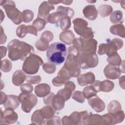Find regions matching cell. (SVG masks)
Wrapping results in <instances>:
<instances>
[{"label":"cell","mask_w":125,"mask_h":125,"mask_svg":"<svg viewBox=\"0 0 125 125\" xmlns=\"http://www.w3.org/2000/svg\"><path fill=\"white\" fill-rule=\"evenodd\" d=\"M54 38V36L53 33L50 31H45L43 32L41 36L40 39L43 40L48 42H50L53 40Z\"/></svg>","instance_id":"7dc6e473"},{"label":"cell","mask_w":125,"mask_h":125,"mask_svg":"<svg viewBox=\"0 0 125 125\" xmlns=\"http://www.w3.org/2000/svg\"><path fill=\"white\" fill-rule=\"evenodd\" d=\"M106 43H101L99 45L98 54L100 55H103L106 53Z\"/></svg>","instance_id":"816d5d0a"},{"label":"cell","mask_w":125,"mask_h":125,"mask_svg":"<svg viewBox=\"0 0 125 125\" xmlns=\"http://www.w3.org/2000/svg\"><path fill=\"white\" fill-rule=\"evenodd\" d=\"M42 68L43 70L48 74L54 73L56 69V65L50 62L44 63L42 65Z\"/></svg>","instance_id":"f6af8a7d"},{"label":"cell","mask_w":125,"mask_h":125,"mask_svg":"<svg viewBox=\"0 0 125 125\" xmlns=\"http://www.w3.org/2000/svg\"><path fill=\"white\" fill-rule=\"evenodd\" d=\"M8 57L12 61L24 60L31 54L34 53L33 47L25 42L14 39L7 44Z\"/></svg>","instance_id":"6da1fadb"},{"label":"cell","mask_w":125,"mask_h":125,"mask_svg":"<svg viewBox=\"0 0 125 125\" xmlns=\"http://www.w3.org/2000/svg\"><path fill=\"white\" fill-rule=\"evenodd\" d=\"M73 46L78 52L95 54L97 51V42L92 39H84L82 37L75 39L73 42Z\"/></svg>","instance_id":"277c9868"},{"label":"cell","mask_w":125,"mask_h":125,"mask_svg":"<svg viewBox=\"0 0 125 125\" xmlns=\"http://www.w3.org/2000/svg\"><path fill=\"white\" fill-rule=\"evenodd\" d=\"M42 80L41 77L39 75L36 76H26V81L30 84H37L41 82Z\"/></svg>","instance_id":"bcb514c9"},{"label":"cell","mask_w":125,"mask_h":125,"mask_svg":"<svg viewBox=\"0 0 125 125\" xmlns=\"http://www.w3.org/2000/svg\"><path fill=\"white\" fill-rule=\"evenodd\" d=\"M0 11H1V21H0V22H1L2 21V20H3V19L4 18L5 16H4V14L3 13L2 10H0Z\"/></svg>","instance_id":"6125c7cd"},{"label":"cell","mask_w":125,"mask_h":125,"mask_svg":"<svg viewBox=\"0 0 125 125\" xmlns=\"http://www.w3.org/2000/svg\"><path fill=\"white\" fill-rule=\"evenodd\" d=\"M119 68L121 70V72L122 73H125V61L123 60L122 61V62L119 66Z\"/></svg>","instance_id":"680465c9"},{"label":"cell","mask_w":125,"mask_h":125,"mask_svg":"<svg viewBox=\"0 0 125 125\" xmlns=\"http://www.w3.org/2000/svg\"><path fill=\"white\" fill-rule=\"evenodd\" d=\"M56 110L51 106L46 105L40 109V112L44 119L46 120L52 118L56 113Z\"/></svg>","instance_id":"4316f807"},{"label":"cell","mask_w":125,"mask_h":125,"mask_svg":"<svg viewBox=\"0 0 125 125\" xmlns=\"http://www.w3.org/2000/svg\"><path fill=\"white\" fill-rule=\"evenodd\" d=\"M75 35L71 30H65L62 31L59 36L60 40L67 45H70L73 43L75 39Z\"/></svg>","instance_id":"cb8c5ba5"},{"label":"cell","mask_w":125,"mask_h":125,"mask_svg":"<svg viewBox=\"0 0 125 125\" xmlns=\"http://www.w3.org/2000/svg\"><path fill=\"white\" fill-rule=\"evenodd\" d=\"M6 39H7V37H6V36L5 35L4 31H3V28L1 26H0V44H3V43H4L6 41Z\"/></svg>","instance_id":"f5cc1de1"},{"label":"cell","mask_w":125,"mask_h":125,"mask_svg":"<svg viewBox=\"0 0 125 125\" xmlns=\"http://www.w3.org/2000/svg\"><path fill=\"white\" fill-rule=\"evenodd\" d=\"M107 61L109 63V64L114 66H119L122 61L118 53H116L113 55L108 56Z\"/></svg>","instance_id":"8d00e7d4"},{"label":"cell","mask_w":125,"mask_h":125,"mask_svg":"<svg viewBox=\"0 0 125 125\" xmlns=\"http://www.w3.org/2000/svg\"><path fill=\"white\" fill-rule=\"evenodd\" d=\"M37 32V30L32 25L27 26L24 24H21L16 29V35L18 37L23 38L27 33H30L37 36L38 34Z\"/></svg>","instance_id":"5bb4252c"},{"label":"cell","mask_w":125,"mask_h":125,"mask_svg":"<svg viewBox=\"0 0 125 125\" xmlns=\"http://www.w3.org/2000/svg\"><path fill=\"white\" fill-rule=\"evenodd\" d=\"M0 5L4 9L8 18L15 24L21 23L22 21V12L16 7L12 0H0Z\"/></svg>","instance_id":"5b68a950"},{"label":"cell","mask_w":125,"mask_h":125,"mask_svg":"<svg viewBox=\"0 0 125 125\" xmlns=\"http://www.w3.org/2000/svg\"><path fill=\"white\" fill-rule=\"evenodd\" d=\"M45 124L46 125H62L61 119L57 116H54L52 118L46 120Z\"/></svg>","instance_id":"c3c4849f"},{"label":"cell","mask_w":125,"mask_h":125,"mask_svg":"<svg viewBox=\"0 0 125 125\" xmlns=\"http://www.w3.org/2000/svg\"><path fill=\"white\" fill-rule=\"evenodd\" d=\"M123 46V41L119 38H114L109 41L106 43V50L105 54L110 56L117 53V50L121 49Z\"/></svg>","instance_id":"7c38bea8"},{"label":"cell","mask_w":125,"mask_h":125,"mask_svg":"<svg viewBox=\"0 0 125 125\" xmlns=\"http://www.w3.org/2000/svg\"><path fill=\"white\" fill-rule=\"evenodd\" d=\"M104 73L106 78L115 80L119 78L121 72L119 67L108 64L104 68Z\"/></svg>","instance_id":"2e32d148"},{"label":"cell","mask_w":125,"mask_h":125,"mask_svg":"<svg viewBox=\"0 0 125 125\" xmlns=\"http://www.w3.org/2000/svg\"><path fill=\"white\" fill-rule=\"evenodd\" d=\"M102 118L99 114H90L88 115L87 125H102Z\"/></svg>","instance_id":"d6a6232c"},{"label":"cell","mask_w":125,"mask_h":125,"mask_svg":"<svg viewBox=\"0 0 125 125\" xmlns=\"http://www.w3.org/2000/svg\"><path fill=\"white\" fill-rule=\"evenodd\" d=\"M72 98L73 99L80 103H83L85 101V98L83 93L80 91H75L72 93Z\"/></svg>","instance_id":"ee69618b"},{"label":"cell","mask_w":125,"mask_h":125,"mask_svg":"<svg viewBox=\"0 0 125 125\" xmlns=\"http://www.w3.org/2000/svg\"><path fill=\"white\" fill-rule=\"evenodd\" d=\"M49 3L51 4H57L60 3H62V1H58V0H48L47 1Z\"/></svg>","instance_id":"91938a15"},{"label":"cell","mask_w":125,"mask_h":125,"mask_svg":"<svg viewBox=\"0 0 125 125\" xmlns=\"http://www.w3.org/2000/svg\"><path fill=\"white\" fill-rule=\"evenodd\" d=\"M50 86L47 83H41L35 87V93L39 97H45L50 93Z\"/></svg>","instance_id":"44dd1931"},{"label":"cell","mask_w":125,"mask_h":125,"mask_svg":"<svg viewBox=\"0 0 125 125\" xmlns=\"http://www.w3.org/2000/svg\"><path fill=\"white\" fill-rule=\"evenodd\" d=\"M43 63L42 58L34 53L29 55L24 60L22 64V70L27 74H36L41 65Z\"/></svg>","instance_id":"8992f818"},{"label":"cell","mask_w":125,"mask_h":125,"mask_svg":"<svg viewBox=\"0 0 125 125\" xmlns=\"http://www.w3.org/2000/svg\"><path fill=\"white\" fill-rule=\"evenodd\" d=\"M74 29L75 32L86 39L94 37V33L91 27H88V22L83 19L76 18L73 21Z\"/></svg>","instance_id":"ba28073f"},{"label":"cell","mask_w":125,"mask_h":125,"mask_svg":"<svg viewBox=\"0 0 125 125\" xmlns=\"http://www.w3.org/2000/svg\"><path fill=\"white\" fill-rule=\"evenodd\" d=\"M47 22L45 19L42 18H37L33 21L32 25L36 28L37 31H40L44 29Z\"/></svg>","instance_id":"74e56055"},{"label":"cell","mask_w":125,"mask_h":125,"mask_svg":"<svg viewBox=\"0 0 125 125\" xmlns=\"http://www.w3.org/2000/svg\"><path fill=\"white\" fill-rule=\"evenodd\" d=\"M55 94L53 92H51L48 94L45 98H43V100L45 104L49 106H51L52 101Z\"/></svg>","instance_id":"f907efd6"},{"label":"cell","mask_w":125,"mask_h":125,"mask_svg":"<svg viewBox=\"0 0 125 125\" xmlns=\"http://www.w3.org/2000/svg\"><path fill=\"white\" fill-rule=\"evenodd\" d=\"M114 87V83L108 80H104L101 82L100 83V91L105 92L111 91Z\"/></svg>","instance_id":"1f68e13d"},{"label":"cell","mask_w":125,"mask_h":125,"mask_svg":"<svg viewBox=\"0 0 125 125\" xmlns=\"http://www.w3.org/2000/svg\"><path fill=\"white\" fill-rule=\"evenodd\" d=\"M76 58L80 67L83 69L95 67L99 62L98 57L96 53L78 52Z\"/></svg>","instance_id":"52a82bcc"},{"label":"cell","mask_w":125,"mask_h":125,"mask_svg":"<svg viewBox=\"0 0 125 125\" xmlns=\"http://www.w3.org/2000/svg\"><path fill=\"white\" fill-rule=\"evenodd\" d=\"M123 19V13L120 10L113 11L110 15V21L113 24H118Z\"/></svg>","instance_id":"d590c367"},{"label":"cell","mask_w":125,"mask_h":125,"mask_svg":"<svg viewBox=\"0 0 125 125\" xmlns=\"http://www.w3.org/2000/svg\"><path fill=\"white\" fill-rule=\"evenodd\" d=\"M72 0H63L62 1V3H63L65 5H70L72 3Z\"/></svg>","instance_id":"94428289"},{"label":"cell","mask_w":125,"mask_h":125,"mask_svg":"<svg viewBox=\"0 0 125 125\" xmlns=\"http://www.w3.org/2000/svg\"><path fill=\"white\" fill-rule=\"evenodd\" d=\"M0 49L1 59L6 56V52H7V49H6V48L3 46H1L0 47Z\"/></svg>","instance_id":"9f6ffc18"},{"label":"cell","mask_w":125,"mask_h":125,"mask_svg":"<svg viewBox=\"0 0 125 125\" xmlns=\"http://www.w3.org/2000/svg\"><path fill=\"white\" fill-rule=\"evenodd\" d=\"M100 83H101V81H98V80H95V81L92 83H91V84L95 88L97 92L101 91L100 88Z\"/></svg>","instance_id":"db71d44e"},{"label":"cell","mask_w":125,"mask_h":125,"mask_svg":"<svg viewBox=\"0 0 125 125\" xmlns=\"http://www.w3.org/2000/svg\"><path fill=\"white\" fill-rule=\"evenodd\" d=\"M0 96H1V98H0V104H4L5 102L6 101L7 99V95H6L5 94V93H4L2 91L0 92Z\"/></svg>","instance_id":"11a10c76"},{"label":"cell","mask_w":125,"mask_h":125,"mask_svg":"<svg viewBox=\"0 0 125 125\" xmlns=\"http://www.w3.org/2000/svg\"><path fill=\"white\" fill-rule=\"evenodd\" d=\"M67 56V48L65 44L61 42H54L48 47L46 56L50 63L60 65L63 62Z\"/></svg>","instance_id":"7a4b0ae2"},{"label":"cell","mask_w":125,"mask_h":125,"mask_svg":"<svg viewBox=\"0 0 125 125\" xmlns=\"http://www.w3.org/2000/svg\"><path fill=\"white\" fill-rule=\"evenodd\" d=\"M119 84L120 87L125 89V76H123L120 78Z\"/></svg>","instance_id":"6f0895ef"},{"label":"cell","mask_w":125,"mask_h":125,"mask_svg":"<svg viewBox=\"0 0 125 125\" xmlns=\"http://www.w3.org/2000/svg\"><path fill=\"white\" fill-rule=\"evenodd\" d=\"M65 101L62 96L57 94L55 95L53 98L51 106L56 110L60 111L64 107Z\"/></svg>","instance_id":"d4e9b609"},{"label":"cell","mask_w":125,"mask_h":125,"mask_svg":"<svg viewBox=\"0 0 125 125\" xmlns=\"http://www.w3.org/2000/svg\"><path fill=\"white\" fill-rule=\"evenodd\" d=\"M20 89L22 92L31 93L33 91V87L30 83H26L22 84L20 87Z\"/></svg>","instance_id":"681fc988"},{"label":"cell","mask_w":125,"mask_h":125,"mask_svg":"<svg viewBox=\"0 0 125 125\" xmlns=\"http://www.w3.org/2000/svg\"><path fill=\"white\" fill-rule=\"evenodd\" d=\"M57 11L62 14L64 16L68 17L70 18H71L74 14V11L72 8L62 6H58Z\"/></svg>","instance_id":"f35d334b"},{"label":"cell","mask_w":125,"mask_h":125,"mask_svg":"<svg viewBox=\"0 0 125 125\" xmlns=\"http://www.w3.org/2000/svg\"><path fill=\"white\" fill-rule=\"evenodd\" d=\"M20 104L18 96L14 95H9L7 96V99L3 104V106L5 109H15L19 106Z\"/></svg>","instance_id":"7402d4cb"},{"label":"cell","mask_w":125,"mask_h":125,"mask_svg":"<svg viewBox=\"0 0 125 125\" xmlns=\"http://www.w3.org/2000/svg\"><path fill=\"white\" fill-rule=\"evenodd\" d=\"M64 16L60 12H56L49 14L47 19V22L52 24H57L60 22Z\"/></svg>","instance_id":"f546056e"},{"label":"cell","mask_w":125,"mask_h":125,"mask_svg":"<svg viewBox=\"0 0 125 125\" xmlns=\"http://www.w3.org/2000/svg\"><path fill=\"white\" fill-rule=\"evenodd\" d=\"M77 82L81 86H86L92 83L95 80V76L92 72H88L84 74H80L77 77Z\"/></svg>","instance_id":"d6986e66"},{"label":"cell","mask_w":125,"mask_h":125,"mask_svg":"<svg viewBox=\"0 0 125 125\" xmlns=\"http://www.w3.org/2000/svg\"><path fill=\"white\" fill-rule=\"evenodd\" d=\"M77 53V50L73 46L69 47L68 54L63 67L68 71L71 78L77 77L81 73V68L76 58Z\"/></svg>","instance_id":"3957f363"},{"label":"cell","mask_w":125,"mask_h":125,"mask_svg":"<svg viewBox=\"0 0 125 125\" xmlns=\"http://www.w3.org/2000/svg\"><path fill=\"white\" fill-rule=\"evenodd\" d=\"M107 109L109 113H115L122 110L121 104L117 100L112 101L107 106Z\"/></svg>","instance_id":"e575fe53"},{"label":"cell","mask_w":125,"mask_h":125,"mask_svg":"<svg viewBox=\"0 0 125 125\" xmlns=\"http://www.w3.org/2000/svg\"><path fill=\"white\" fill-rule=\"evenodd\" d=\"M18 97L19 101L21 104V109L25 113L30 112L38 103L37 97L30 93L22 92L20 94Z\"/></svg>","instance_id":"9c48e42d"},{"label":"cell","mask_w":125,"mask_h":125,"mask_svg":"<svg viewBox=\"0 0 125 125\" xmlns=\"http://www.w3.org/2000/svg\"><path fill=\"white\" fill-rule=\"evenodd\" d=\"M35 45L36 48L39 51H44L48 48L49 42L40 39L36 41Z\"/></svg>","instance_id":"ab89813d"},{"label":"cell","mask_w":125,"mask_h":125,"mask_svg":"<svg viewBox=\"0 0 125 125\" xmlns=\"http://www.w3.org/2000/svg\"><path fill=\"white\" fill-rule=\"evenodd\" d=\"M71 25V18L68 17H63L60 21V27L63 31L69 29Z\"/></svg>","instance_id":"60d3db41"},{"label":"cell","mask_w":125,"mask_h":125,"mask_svg":"<svg viewBox=\"0 0 125 125\" xmlns=\"http://www.w3.org/2000/svg\"><path fill=\"white\" fill-rule=\"evenodd\" d=\"M34 18V13L32 11L26 9L22 12V21L23 22L28 23L30 22Z\"/></svg>","instance_id":"b9f144b4"},{"label":"cell","mask_w":125,"mask_h":125,"mask_svg":"<svg viewBox=\"0 0 125 125\" xmlns=\"http://www.w3.org/2000/svg\"><path fill=\"white\" fill-rule=\"evenodd\" d=\"M88 115L87 111L84 110L80 112L74 111L69 116L71 125H87Z\"/></svg>","instance_id":"8fae6325"},{"label":"cell","mask_w":125,"mask_h":125,"mask_svg":"<svg viewBox=\"0 0 125 125\" xmlns=\"http://www.w3.org/2000/svg\"><path fill=\"white\" fill-rule=\"evenodd\" d=\"M53 5L51 4L48 1H43L40 5L38 9V18H42L47 21V19L49 15L50 11L54 9Z\"/></svg>","instance_id":"ac0fdd59"},{"label":"cell","mask_w":125,"mask_h":125,"mask_svg":"<svg viewBox=\"0 0 125 125\" xmlns=\"http://www.w3.org/2000/svg\"><path fill=\"white\" fill-rule=\"evenodd\" d=\"M70 78L68 71L63 66L58 73L57 77L52 80V83L55 86H61L65 84Z\"/></svg>","instance_id":"4fadbf2b"},{"label":"cell","mask_w":125,"mask_h":125,"mask_svg":"<svg viewBox=\"0 0 125 125\" xmlns=\"http://www.w3.org/2000/svg\"><path fill=\"white\" fill-rule=\"evenodd\" d=\"M112 7L108 4H102L98 7V11L102 17H106L109 16L112 12Z\"/></svg>","instance_id":"4dcf8cb0"},{"label":"cell","mask_w":125,"mask_h":125,"mask_svg":"<svg viewBox=\"0 0 125 125\" xmlns=\"http://www.w3.org/2000/svg\"><path fill=\"white\" fill-rule=\"evenodd\" d=\"M0 69L4 72L10 71L12 67V64L10 61L8 59H4L1 61Z\"/></svg>","instance_id":"7bdbcfd3"},{"label":"cell","mask_w":125,"mask_h":125,"mask_svg":"<svg viewBox=\"0 0 125 125\" xmlns=\"http://www.w3.org/2000/svg\"><path fill=\"white\" fill-rule=\"evenodd\" d=\"M0 124H12L16 123L18 119V115L14 109L7 108L2 112L0 108Z\"/></svg>","instance_id":"30bf717a"},{"label":"cell","mask_w":125,"mask_h":125,"mask_svg":"<svg viewBox=\"0 0 125 125\" xmlns=\"http://www.w3.org/2000/svg\"><path fill=\"white\" fill-rule=\"evenodd\" d=\"M88 100L89 105L97 112H101L104 110L105 107V104L99 96L95 95Z\"/></svg>","instance_id":"e0dca14e"},{"label":"cell","mask_w":125,"mask_h":125,"mask_svg":"<svg viewBox=\"0 0 125 125\" xmlns=\"http://www.w3.org/2000/svg\"><path fill=\"white\" fill-rule=\"evenodd\" d=\"M112 120V125H114L122 122L125 118L124 112L123 110H120L115 113H109Z\"/></svg>","instance_id":"f1b7e54d"},{"label":"cell","mask_w":125,"mask_h":125,"mask_svg":"<svg viewBox=\"0 0 125 125\" xmlns=\"http://www.w3.org/2000/svg\"><path fill=\"white\" fill-rule=\"evenodd\" d=\"M83 13L86 18L91 21L95 20L98 14V10L94 5H88L85 6L83 9Z\"/></svg>","instance_id":"ffe728a7"},{"label":"cell","mask_w":125,"mask_h":125,"mask_svg":"<svg viewBox=\"0 0 125 125\" xmlns=\"http://www.w3.org/2000/svg\"><path fill=\"white\" fill-rule=\"evenodd\" d=\"M26 78L25 72L21 70L16 71L12 76V83L16 86H20Z\"/></svg>","instance_id":"603a6c76"},{"label":"cell","mask_w":125,"mask_h":125,"mask_svg":"<svg viewBox=\"0 0 125 125\" xmlns=\"http://www.w3.org/2000/svg\"><path fill=\"white\" fill-rule=\"evenodd\" d=\"M83 93L84 98L88 99L96 95L97 91L95 88L91 84L90 85L84 87L83 89Z\"/></svg>","instance_id":"836d02e7"},{"label":"cell","mask_w":125,"mask_h":125,"mask_svg":"<svg viewBox=\"0 0 125 125\" xmlns=\"http://www.w3.org/2000/svg\"><path fill=\"white\" fill-rule=\"evenodd\" d=\"M32 124L34 125H43L45 124L46 120L41 114L40 109L34 111L31 116Z\"/></svg>","instance_id":"83f0119b"},{"label":"cell","mask_w":125,"mask_h":125,"mask_svg":"<svg viewBox=\"0 0 125 125\" xmlns=\"http://www.w3.org/2000/svg\"><path fill=\"white\" fill-rule=\"evenodd\" d=\"M110 32L113 35L119 36L124 38L125 36V27L122 23H118L112 25L110 27Z\"/></svg>","instance_id":"484cf974"},{"label":"cell","mask_w":125,"mask_h":125,"mask_svg":"<svg viewBox=\"0 0 125 125\" xmlns=\"http://www.w3.org/2000/svg\"><path fill=\"white\" fill-rule=\"evenodd\" d=\"M76 88L75 83L71 81H67L64 84V88L57 92L58 95L62 96L66 101L69 100L72 95V92Z\"/></svg>","instance_id":"9a60e30c"}]
</instances>
